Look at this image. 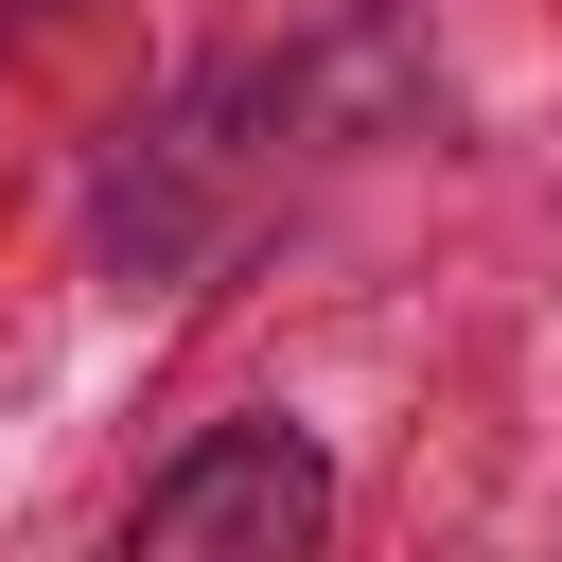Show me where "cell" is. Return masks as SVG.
<instances>
[{"label": "cell", "mask_w": 562, "mask_h": 562, "mask_svg": "<svg viewBox=\"0 0 562 562\" xmlns=\"http://www.w3.org/2000/svg\"><path fill=\"white\" fill-rule=\"evenodd\" d=\"M316 527H334V474H316L299 422H211L176 474H140V544L158 562H281Z\"/></svg>", "instance_id": "6da1fadb"}]
</instances>
